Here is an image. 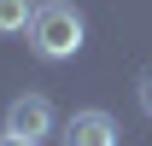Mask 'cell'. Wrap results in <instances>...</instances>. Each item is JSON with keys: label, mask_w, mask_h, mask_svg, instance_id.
I'll return each mask as SVG.
<instances>
[{"label": "cell", "mask_w": 152, "mask_h": 146, "mask_svg": "<svg viewBox=\"0 0 152 146\" xmlns=\"http://www.w3.org/2000/svg\"><path fill=\"white\" fill-rule=\"evenodd\" d=\"M53 128H58V117H53V105H47L41 93H18V99L6 105V134H18V140L41 146Z\"/></svg>", "instance_id": "2"}, {"label": "cell", "mask_w": 152, "mask_h": 146, "mask_svg": "<svg viewBox=\"0 0 152 146\" xmlns=\"http://www.w3.org/2000/svg\"><path fill=\"white\" fill-rule=\"evenodd\" d=\"M35 18V0H0V35H23Z\"/></svg>", "instance_id": "4"}, {"label": "cell", "mask_w": 152, "mask_h": 146, "mask_svg": "<svg viewBox=\"0 0 152 146\" xmlns=\"http://www.w3.org/2000/svg\"><path fill=\"white\" fill-rule=\"evenodd\" d=\"M58 146H117V117L111 111H70V123L58 128Z\"/></svg>", "instance_id": "3"}, {"label": "cell", "mask_w": 152, "mask_h": 146, "mask_svg": "<svg viewBox=\"0 0 152 146\" xmlns=\"http://www.w3.org/2000/svg\"><path fill=\"white\" fill-rule=\"evenodd\" d=\"M23 35H29V47H35V58L58 64V58H76V53H82L88 23H82V12H76L70 0H47V6H35V18H29Z\"/></svg>", "instance_id": "1"}, {"label": "cell", "mask_w": 152, "mask_h": 146, "mask_svg": "<svg viewBox=\"0 0 152 146\" xmlns=\"http://www.w3.org/2000/svg\"><path fill=\"white\" fill-rule=\"evenodd\" d=\"M0 146H29V140H18V134H0Z\"/></svg>", "instance_id": "6"}, {"label": "cell", "mask_w": 152, "mask_h": 146, "mask_svg": "<svg viewBox=\"0 0 152 146\" xmlns=\"http://www.w3.org/2000/svg\"><path fill=\"white\" fill-rule=\"evenodd\" d=\"M134 99H140V111H146V117H152V64H146V70H140V82H134Z\"/></svg>", "instance_id": "5"}]
</instances>
